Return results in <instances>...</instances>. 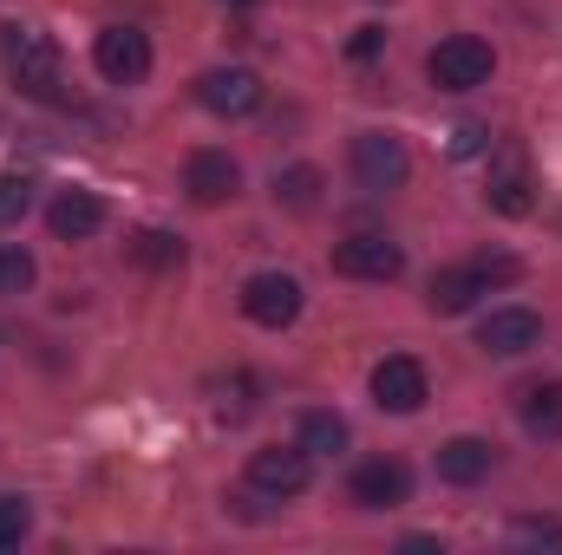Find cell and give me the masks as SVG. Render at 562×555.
I'll return each mask as SVG.
<instances>
[{"instance_id": "cell-1", "label": "cell", "mask_w": 562, "mask_h": 555, "mask_svg": "<svg viewBox=\"0 0 562 555\" xmlns=\"http://www.w3.org/2000/svg\"><path fill=\"white\" fill-rule=\"evenodd\" d=\"M0 59H7V72H13V86H20L26 99H59V46H53L46 33L7 26V33H0Z\"/></svg>"}, {"instance_id": "cell-2", "label": "cell", "mask_w": 562, "mask_h": 555, "mask_svg": "<svg viewBox=\"0 0 562 555\" xmlns=\"http://www.w3.org/2000/svg\"><path fill=\"white\" fill-rule=\"evenodd\" d=\"M491 46L484 39H471V33H451V39H438L431 46V59H425V72H431V86L438 92H477L484 79H491Z\"/></svg>"}, {"instance_id": "cell-3", "label": "cell", "mask_w": 562, "mask_h": 555, "mask_svg": "<svg viewBox=\"0 0 562 555\" xmlns=\"http://www.w3.org/2000/svg\"><path fill=\"white\" fill-rule=\"evenodd\" d=\"M347 163H353L360 190H373V196H386V190H400L413 177V150L393 138V132H360L353 150H347Z\"/></svg>"}, {"instance_id": "cell-4", "label": "cell", "mask_w": 562, "mask_h": 555, "mask_svg": "<svg viewBox=\"0 0 562 555\" xmlns=\"http://www.w3.org/2000/svg\"><path fill=\"white\" fill-rule=\"evenodd\" d=\"M314 484V457L301 451V444H288V451H256L249 457V490L256 497H269V503H288V497H301Z\"/></svg>"}, {"instance_id": "cell-5", "label": "cell", "mask_w": 562, "mask_h": 555, "mask_svg": "<svg viewBox=\"0 0 562 555\" xmlns=\"http://www.w3.org/2000/svg\"><path fill=\"white\" fill-rule=\"evenodd\" d=\"M196 99H203V112H216V118H249V112L262 105V79H256L249 66H210V72L196 79Z\"/></svg>"}, {"instance_id": "cell-6", "label": "cell", "mask_w": 562, "mask_h": 555, "mask_svg": "<svg viewBox=\"0 0 562 555\" xmlns=\"http://www.w3.org/2000/svg\"><path fill=\"white\" fill-rule=\"evenodd\" d=\"M425 399H431V386H425V366L413 353H386L380 366H373V406L380 412H419Z\"/></svg>"}, {"instance_id": "cell-7", "label": "cell", "mask_w": 562, "mask_h": 555, "mask_svg": "<svg viewBox=\"0 0 562 555\" xmlns=\"http://www.w3.org/2000/svg\"><path fill=\"white\" fill-rule=\"evenodd\" d=\"M92 66H99L112 86H138L144 72H150V39H144L138 26H105V33L92 39Z\"/></svg>"}, {"instance_id": "cell-8", "label": "cell", "mask_w": 562, "mask_h": 555, "mask_svg": "<svg viewBox=\"0 0 562 555\" xmlns=\"http://www.w3.org/2000/svg\"><path fill=\"white\" fill-rule=\"evenodd\" d=\"M400 269H406V249L386 242V236H347V242H334V275H347V281H393Z\"/></svg>"}, {"instance_id": "cell-9", "label": "cell", "mask_w": 562, "mask_h": 555, "mask_svg": "<svg viewBox=\"0 0 562 555\" xmlns=\"http://www.w3.org/2000/svg\"><path fill=\"white\" fill-rule=\"evenodd\" d=\"M243 314H249L256 327H288V320L301 314V281L281 275V269L249 275V281H243Z\"/></svg>"}, {"instance_id": "cell-10", "label": "cell", "mask_w": 562, "mask_h": 555, "mask_svg": "<svg viewBox=\"0 0 562 555\" xmlns=\"http://www.w3.org/2000/svg\"><path fill=\"white\" fill-rule=\"evenodd\" d=\"M183 190H190V203L216 209V203H229V196L243 190V170H236L229 150H190V163H183Z\"/></svg>"}, {"instance_id": "cell-11", "label": "cell", "mask_w": 562, "mask_h": 555, "mask_svg": "<svg viewBox=\"0 0 562 555\" xmlns=\"http://www.w3.org/2000/svg\"><path fill=\"white\" fill-rule=\"evenodd\" d=\"M537 340H543V320H537L530 307H491V314L477 320V347L497 353V360H517V353H530Z\"/></svg>"}, {"instance_id": "cell-12", "label": "cell", "mask_w": 562, "mask_h": 555, "mask_svg": "<svg viewBox=\"0 0 562 555\" xmlns=\"http://www.w3.org/2000/svg\"><path fill=\"white\" fill-rule=\"evenodd\" d=\"M406 497H413V471L400 457H373V464L353 471V503L360 510H400Z\"/></svg>"}, {"instance_id": "cell-13", "label": "cell", "mask_w": 562, "mask_h": 555, "mask_svg": "<svg viewBox=\"0 0 562 555\" xmlns=\"http://www.w3.org/2000/svg\"><path fill=\"white\" fill-rule=\"evenodd\" d=\"M46 229H53L59 242H86V236L105 229V203H99L92 190H59L53 209H46Z\"/></svg>"}, {"instance_id": "cell-14", "label": "cell", "mask_w": 562, "mask_h": 555, "mask_svg": "<svg viewBox=\"0 0 562 555\" xmlns=\"http://www.w3.org/2000/svg\"><path fill=\"white\" fill-rule=\"evenodd\" d=\"M491 209L497 216H530V203H537V190H530V170H524V157H504L497 170H491Z\"/></svg>"}, {"instance_id": "cell-15", "label": "cell", "mask_w": 562, "mask_h": 555, "mask_svg": "<svg viewBox=\"0 0 562 555\" xmlns=\"http://www.w3.org/2000/svg\"><path fill=\"white\" fill-rule=\"evenodd\" d=\"M491 444L484 438H451V444H438V477L445 484H477V477H491Z\"/></svg>"}, {"instance_id": "cell-16", "label": "cell", "mask_w": 562, "mask_h": 555, "mask_svg": "<svg viewBox=\"0 0 562 555\" xmlns=\"http://www.w3.org/2000/svg\"><path fill=\"white\" fill-rule=\"evenodd\" d=\"M477 294H484L477 269H438V275H431V287H425L431 314H464V307H477Z\"/></svg>"}, {"instance_id": "cell-17", "label": "cell", "mask_w": 562, "mask_h": 555, "mask_svg": "<svg viewBox=\"0 0 562 555\" xmlns=\"http://www.w3.org/2000/svg\"><path fill=\"white\" fill-rule=\"evenodd\" d=\"M276 203L294 209V216L321 209V170H314V163H288V170H276Z\"/></svg>"}, {"instance_id": "cell-18", "label": "cell", "mask_w": 562, "mask_h": 555, "mask_svg": "<svg viewBox=\"0 0 562 555\" xmlns=\"http://www.w3.org/2000/svg\"><path fill=\"white\" fill-rule=\"evenodd\" d=\"M347 438H353V431H347V418L307 412V418H301V438H294V444H301L307 457H340V451H347Z\"/></svg>"}, {"instance_id": "cell-19", "label": "cell", "mask_w": 562, "mask_h": 555, "mask_svg": "<svg viewBox=\"0 0 562 555\" xmlns=\"http://www.w3.org/2000/svg\"><path fill=\"white\" fill-rule=\"evenodd\" d=\"M524 431L530 438H562V380L524 393Z\"/></svg>"}, {"instance_id": "cell-20", "label": "cell", "mask_w": 562, "mask_h": 555, "mask_svg": "<svg viewBox=\"0 0 562 555\" xmlns=\"http://www.w3.org/2000/svg\"><path fill=\"white\" fill-rule=\"evenodd\" d=\"M256 393H262V386H256L249 373H229V380L210 386V406H216V418H249L256 412Z\"/></svg>"}, {"instance_id": "cell-21", "label": "cell", "mask_w": 562, "mask_h": 555, "mask_svg": "<svg viewBox=\"0 0 562 555\" xmlns=\"http://www.w3.org/2000/svg\"><path fill=\"white\" fill-rule=\"evenodd\" d=\"M132 256H138L144 269H177V262H183V242L164 236V229H144L138 242H132Z\"/></svg>"}, {"instance_id": "cell-22", "label": "cell", "mask_w": 562, "mask_h": 555, "mask_svg": "<svg viewBox=\"0 0 562 555\" xmlns=\"http://www.w3.org/2000/svg\"><path fill=\"white\" fill-rule=\"evenodd\" d=\"M33 287V256L20 242H0V294H26Z\"/></svg>"}, {"instance_id": "cell-23", "label": "cell", "mask_w": 562, "mask_h": 555, "mask_svg": "<svg viewBox=\"0 0 562 555\" xmlns=\"http://www.w3.org/2000/svg\"><path fill=\"white\" fill-rule=\"evenodd\" d=\"M26 209H33V183H26V177H0V229L20 223Z\"/></svg>"}, {"instance_id": "cell-24", "label": "cell", "mask_w": 562, "mask_h": 555, "mask_svg": "<svg viewBox=\"0 0 562 555\" xmlns=\"http://www.w3.org/2000/svg\"><path fill=\"white\" fill-rule=\"evenodd\" d=\"M26 530H33V510H26L20 497H0V550H13Z\"/></svg>"}, {"instance_id": "cell-25", "label": "cell", "mask_w": 562, "mask_h": 555, "mask_svg": "<svg viewBox=\"0 0 562 555\" xmlns=\"http://www.w3.org/2000/svg\"><path fill=\"white\" fill-rule=\"evenodd\" d=\"M471 269H477V281H484V287H504V281L524 275V262H517V256H477Z\"/></svg>"}, {"instance_id": "cell-26", "label": "cell", "mask_w": 562, "mask_h": 555, "mask_svg": "<svg viewBox=\"0 0 562 555\" xmlns=\"http://www.w3.org/2000/svg\"><path fill=\"white\" fill-rule=\"evenodd\" d=\"M380 39H386L380 26H353V39H347V53H353V59H373V53H380Z\"/></svg>"}, {"instance_id": "cell-27", "label": "cell", "mask_w": 562, "mask_h": 555, "mask_svg": "<svg viewBox=\"0 0 562 555\" xmlns=\"http://www.w3.org/2000/svg\"><path fill=\"white\" fill-rule=\"evenodd\" d=\"M451 150H458V157L484 150V125H458V132H451Z\"/></svg>"}, {"instance_id": "cell-28", "label": "cell", "mask_w": 562, "mask_h": 555, "mask_svg": "<svg viewBox=\"0 0 562 555\" xmlns=\"http://www.w3.org/2000/svg\"><path fill=\"white\" fill-rule=\"evenodd\" d=\"M524 543H562V523H517Z\"/></svg>"}, {"instance_id": "cell-29", "label": "cell", "mask_w": 562, "mask_h": 555, "mask_svg": "<svg viewBox=\"0 0 562 555\" xmlns=\"http://www.w3.org/2000/svg\"><path fill=\"white\" fill-rule=\"evenodd\" d=\"M229 7H256V0H229Z\"/></svg>"}]
</instances>
